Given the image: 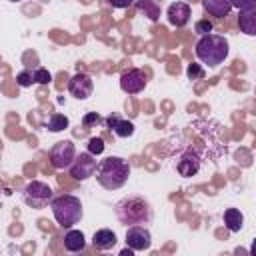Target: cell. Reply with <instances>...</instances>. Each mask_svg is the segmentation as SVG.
I'll list each match as a JSON object with an SVG mask.
<instances>
[{
    "label": "cell",
    "instance_id": "cell-16",
    "mask_svg": "<svg viewBox=\"0 0 256 256\" xmlns=\"http://www.w3.org/2000/svg\"><path fill=\"white\" fill-rule=\"evenodd\" d=\"M202 8L214 18H226L232 10L230 0H202Z\"/></svg>",
    "mask_w": 256,
    "mask_h": 256
},
{
    "label": "cell",
    "instance_id": "cell-24",
    "mask_svg": "<svg viewBox=\"0 0 256 256\" xmlns=\"http://www.w3.org/2000/svg\"><path fill=\"white\" fill-rule=\"evenodd\" d=\"M194 30H196L200 36L210 34V32H212V22H208V20H198V22L194 24Z\"/></svg>",
    "mask_w": 256,
    "mask_h": 256
},
{
    "label": "cell",
    "instance_id": "cell-15",
    "mask_svg": "<svg viewBox=\"0 0 256 256\" xmlns=\"http://www.w3.org/2000/svg\"><path fill=\"white\" fill-rule=\"evenodd\" d=\"M240 32L246 36H256V6H250L246 10H240L238 16Z\"/></svg>",
    "mask_w": 256,
    "mask_h": 256
},
{
    "label": "cell",
    "instance_id": "cell-8",
    "mask_svg": "<svg viewBox=\"0 0 256 256\" xmlns=\"http://www.w3.org/2000/svg\"><path fill=\"white\" fill-rule=\"evenodd\" d=\"M120 88L126 94H138L146 88V74L140 68H128L120 76Z\"/></svg>",
    "mask_w": 256,
    "mask_h": 256
},
{
    "label": "cell",
    "instance_id": "cell-10",
    "mask_svg": "<svg viewBox=\"0 0 256 256\" xmlns=\"http://www.w3.org/2000/svg\"><path fill=\"white\" fill-rule=\"evenodd\" d=\"M92 90H94V82L90 78V74L86 72H76L70 82H68V92L76 98V100H86L92 96Z\"/></svg>",
    "mask_w": 256,
    "mask_h": 256
},
{
    "label": "cell",
    "instance_id": "cell-19",
    "mask_svg": "<svg viewBox=\"0 0 256 256\" xmlns=\"http://www.w3.org/2000/svg\"><path fill=\"white\" fill-rule=\"evenodd\" d=\"M68 124H70L68 116L54 112V114H50V118H48V122H46V128H48L50 132H62V130L68 128Z\"/></svg>",
    "mask_w": 256,
    "mask_h": 256
},
{
    "label": "cell",
    "instance_id": "cell-18",
    "mask_svg": "<svg viewBox=\"0 0 256 256\" xmlns=\"http://www.w3.org/2000/svg\"><path fill=\"white\" fill-rule=\"evenodd\" d=\"M224 224L230 232H240L244 226V214L238 208H228L224 210Z\"/></svg>",
    "mask_w": 256,
    "mask_h": 256
},
{
    "label": "cell",
    "instance_id": "cell-30",
    "mask_svg": "<svg viewBox=\"0 0 256 256\" xmlns=\"http://www.w3.org/2000/svg\"><path fill=\"white\" fill-rule=\"evenodd\" d=\"M250 254H252V256H256V240H254V242H252V246H250Z\"/></svg>",
    "mask_w": 256,
    "mask_h": 256
},
{
    "label": "cell",
    "instance_id": "cell-25",
    "mask_svg": "<svg viewBox=\"0 0 256 256\" xmlns=\"http://www.w3.org/2000/svg\"><path fill=\"white\" fill-rule=\"evenodd\" d=\"M186 74H188V78H192V80L204 78V70L200 68V64H190V66L186 68Z\"/></svg>",
    "mask_w": 256,
    "mask_h": 256
},
{
    "label": "cell",
    "instance_id": "cell-31",
    "mask_svg": "<svg viewBox=\"0 0 256 256\" xmlns=\"http://www.w3.org/2000/svg\"><path fill=\"white\" fill-rule=\"evenodd\" d=\"M12 2H16V0H12Z\"/></svg>",
    "mask_w": 256,
    "mask_h": 256
},
{
    "label": "cell",
    "instance_id": "cell-9",
    "mask_svg": "<svg viewBox=\"0 0 256 256\" xmlns=\"http://www.w3.org/2000/svg\"><path fill=\"white\" fill-rule=\"evenodd\" d=\"M126 246H130L134 252L148 250L152 246V234L148 226H128L126 230Z\"/></svg>",
    "mask_w": 256,
    "mask_h": 256
},
{
    "label": "cell",
    "instance_id": "cell-26",
    "mask_svg": "<svg viewBox=\"0 0 256 256\" xmlns=\"http://www.w3.org/2000/svg\"><path fill=\"white\" fill-rule=\"evenodd\" d=\"M232 2V8H238V10H246L250 6H256V0H230Z\"/></svg>",
    "mask_w": 256,
    "mask_h": 256
},
{
    "label": "cell",
    "instance_id": "cell-28",
    "mask_svg": "<svg viewBox=\"0 0 256 256\" xmlns=\"http://www.w3.org/2000/svg\"><path fill=\"white\" fill-rule=\"evenodd\" d=\"M106 2H108L112 8H128L134 0H106Z\"/></svg>",
    "mask_w": 256,
    "mask_h": 256
},
{
    "label": "cell",
    "instance_id": "cell-11",
    "mask_svg": "<svg viewBox=\"0 0 256 256\" xmlns=\"http://www.w3.org/2000/svg\"><path fill=\"white\" fill-rule=\"evenodd\" d=\"M166 16H168V22L176 28H182L190 22V16H192V10L186 2H172L166 10Z\"/></svg>",
    "mask_w": 256,
    "mask_h": 256
},
{
    "label": "cell",
    "instance_id": "cell-12",
    "mask_svg": "<svg viewBox=\"0 0 256 256\" xmlns=\"http://www.w3.org/2000/svg\"><path fill=\"white\" fill-rule=\"evenodd\" d=\"M176 170H178L180 176L190 178V176H194V174L200 170V158L190 150V152H186L184 156H180V160L176 162Z\"/></svg>",
    "mask_w": 256,
    "mask_h": 256
},
{
    "label": "cell",
    "instance_id": "cell-1",
    "mask_svg": "<svg viewBox=\"0 0 256 256\" xmlns=\"http://www.w3.org/2000/svg\"><path fill=\"white\" fill-rule=\"evenodd\" d=\"M116 218L124 226H148L154 220L150 202L142 196H126L114 204Z\"/></svg>",
    "mask_w": 256,
    "mask_h": 256
},
{
    "label": "cell",
    "instance_id": "cell-2",
    "mask_svg": "<svg viewBox=\"0 0 256 256\" xmlns=\"http://www.w3.org/2000/svg\"><path fill=\"white\" fill-rule=\"evenodd\" d=\"M130 164L120 156H108L98 162L96 180L104 190H118L128 182Z\"/></svg>",
    "mask_w": 256,
    "mask_h": 256
},
{
    "label": "cell",
    "instance_id": "cell-4",
    "mask_svg": "<svg viewBox=\"0 0 256 256\" xmlns=\"http://www.w3.org/2000/svg\"><path fill=\"white\" fill-rule=\"evenodd\" d=\"M54 220L62 226V228H72L74 224H78L82 220V202L80 198L72 196V194H62V196H54L50 202Z\"/></svg>",
    "mask_w": 256,
    "mask_h": 256
},
{
    "label": "cell",
    "instance_id": "cell-21",
    "mask_svg": "<svg viewBox=\"0 0 256 256\" xmlns=\"http://www.w3.org/2000/svg\"><path fill=\"white\" fill-rule=\"evenodd\" d=\"M16 82H18V86H22V88L32 86V82H36V80H34V70H22V72H18V74H16Z\"/></svg>",
    "mask_w": 256,
    "mask_h": 256
},
{
    "label": "cell",
    "instance_id": "cell-3",
    "mask_svg": "<svg viewBox=\"0 0 256 256\" xmlns=\"http://www.w3.org/2000/svg\"><path fill=\"white\" fill-rule=\"evenodd\" d=\"M194 52H196V58L202 64H206L210 68H216L226 60V56L230 52V44L224 36L210 32V34L200 36V40L194 46Z\"/></svg>",
    "mask_w": 256,
    "mask_h": 256
},
{
    "label": "cell",
    "instance_id": "cell-27",
    "mask_svg": "<svg viewBox=\"0 0 256 256\" xmlns=\"http://www.w3.org/2000/svg\"><path fill=\"white\" fill-rule=\"evenodd\" d=\"M82 122H84V126H90V124H98V122H100V116H98L96 112H90V114H86V116L82 118Z\"/></svg>",
    "mask_w": 256,
    "mask_h": 256
},
{
    "label": "cell",
    "instance_id": "cell-7",
    "mask_svg": "<svg viewBox=\"0 0 256 256\" xmlns=\"http://www.w3.org/2000/svg\"><path fill=\"white\" fill-rule=\"evenodd\" d=\"M96 168H98V162H96V156L92 152H80L76 154L72 166L68 168L70 170V176L76 178V180H88L90 176L96 174Z\"/></svg>",
    "mask_w": 256,
    "mask_h": 256
},
{
    "label": "cell",
    "instance_id": "cell-14",
    "mask_svg": "<svg viewBox=\"0 0 256 256\" xmlns=\"http://www.w3.org/2000/svg\"><path fill=\"white\" fill-rule=\"evenodd\" d=\"M116 242H118V238H116V234H114L110 228H100V230H96L94 236H92V246H94L96 250H102V252L114 248Z\"/></svg>",
    "mask_w": 256,
    "mask_h": 256
},
{
    "label": "cell",
    "instance_id": "cell-17",
    "mask_svg": "<svg viewBox=\"0 0 256 256\" xmlns=\"http://www.w3.org/2000/svg\"><path fill=\"white\" fill-rule=\"evenodd\" d=\"M64 248L68 252H82L86 248V238L82 230H68L64 234Z\"/></svg>",
    "mask_w": 256,
    "mask_h": 256
},
{
    "label": "cell",
    "instance_id": "cell-13",
    "mask_svg": "<svg viewBox=\"0 0 256 256\" xmlns=\"http://www.w3.org/2000/svg\"><path fill=\"white\" fill-rule=\"evenodd\" d=\"M106 124H108V128H110L118 138H128V136H132L134 130H136L130 120H122V118L116 116V114H110V116L106 118Z\"/></svg>",
    "mask_w": 256,
    "mask_h": 256
},
{
    "label": "cell",
    "instance_id": "cell-6",
    "mask_svg": "<svg viewBox=\"0 0 256 256\" xmlns=\"http://www.w3.org/2000/svg\"><path fill=\"white\" fill-rule=\"evenodd\" d=\"M76 158V148H74V142L72 140H60L52 146L50 150V162L56 170H64V168H70L72 162Z\"/></svg>",
    "mask_w": 256,
    "mask_h": 256
},
{
    "label": "cell",
    "instance_id": "cell-22",
    "mask_svg": "<svg viewBox=\"0 0 256 256\" xmlns=\"http://www.w3.org/2000/svg\"><path fill=\"white\" fill-rule=\"evenodd\" d=\"M34 80H36V84H50L52 82V74L46 68L38 66V68H34Z\"/></svg>",
    "mask_w": 256,
    "mask_h": 256
},
{
    "label": "cell",
    "instance_id": "cell-29",
    "mask_svg": "<svg viewBox=\"0 0 256 256\" xmlns=\"http://www.w3.org/2000/svg\"><path fill=\"white\" fill-rule=\"evenodd\" d=\"M120 254H122V256H132V254H134V250H132V248L128 246V248H126V250H122Z\"/></svg>",
    "mask_w": 256,
    "mask_h": 256
},
{
    "label": "cell",
    "instance_id": "cell-5",
    "mask_svg": "<svg viewBox=\"0 0 256 256\" xmlns=\"http://www.w3.org/2000/svg\"><path fill=\"white\" fill-rule=\"evenodd\" d=\"M22 198H24V202L30 208L40 210V208H46L52 202L54 192H52V188L46 182H42V180H30L24 186V190H22Z\"/></svg>",
    "mask_w": 256,
    "mask_h": 256
},
{
    "label": "cell",
    "instance_id": "cell-23",
    "mask_svg": "<svg viewBox=\"0 0 256 256\" xmlns=\"http://www.w3.org/2000/svg\"><path fill=\"white\" fill-rule=\"evenodd\" d=\"M88 152H92L94 156L102 154V152H104V140L98 138V136H92V138L88 140Z\"/></svg>",
    "mask_w": 256,
    "mask_h": 256
},
{
    "label": "cell",
    "instance_id": "cell-20",
    "mask_svg": "<svg viewBox=\"0 0 256 256\" xmlns=\"http://www.w3.org/2000/svg\"><path fill=\"white\" fill-rule=\"evenodd\" d=\"M138 10L144 12V16H148L152 22H156L158 16H160V6H158L156 0H140L138 2Z\"/></svg>",
    "mask_w": 256,
    "mask_h": 256
}]
</instances>
